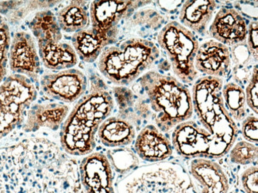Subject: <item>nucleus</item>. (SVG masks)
Returning a JSON list of instances; mask_svg holds the SVG:
<instances>
[{"instance_id":"nucleus-10","label":"nucleus","mask_w":258,"mask_h":193,"mask_svg":"<svg viewBox=\"0 0 258 193\" xmlns=\"http://www.w3.org/2000/svg\"><path fill=\"white\" fill-rule=\"evenodd\" d=\"M36 43L26 32H18L10 45L8 62L11 71L28 78L34 83L38 81L41 62Z\"/></svg>"},{"instance_id":"nucleus-5","label":"nucleus","mask_w":258,"mask_h":193,"mask_svg":"<svg viewBox=\"0 0 258 193\" xmlns=\"http://www.w3.org/2000/svg\"><path fill=\"white\" fill-rule=\"evenodd\" d=\"M160 51L153 41L134 37L119 45L104 48L98 67L110 82L118 86L130 85L155 64Z\"/></svg>"},{"instance_id":"nucleus-24","label":"nucleus","mask_w":258,"mask_h":193,"mask_svg":"<svg viewBox=\"0 0 258 193\" xmlns=\"http://www.w3.org/2000/svg\"><path fill=\"white\" fill-rule=\"evenodd\" d=\"M29 28L38 43L51 40L61 41V30L56 16L48 10L36 14L32 20L30 21Z\"/></svg>"},{"instance_id":"nucleus-8","label":"nucleus","mask_w":258,"mask_h":193,"mask_svg":"<svg viewBox=\"0 0 258 193\" xmlns=\"http://www.w3.org/2000/svg\"><path fill=\"white\" fill-rule=\"evenodd\" d=\"M37 94L34 84L20 74H12L0 84V139L24 121L26 109Z\"/></svg>"},{"instance_id":"nucleus-22","label":"nucleus","mask_w":258,"mask_h":193,"mask_svg":"<svg viewBox=\"0 0 258 193\" xmlns=\"http://www.w3.org/2000/svg\"><path fill=\"white\" fill-rule=\"evenodd\" d=\"M113 93L119 107L120 117L129 122L137 123L147 117L149 109L146 98L139 96L125 86L113 88Z\"/></svg>"},{"instance_id":"nucleus-12","label":"nucleus","mask_w":258,"mask_h":193,"mask_svg":"<svg viewBox=\"0 0 258 193\" xmlns=\"http://www.w3.org/2000/svg\"><path fill=\"white\" fill-rule=\"evenodd\" d=\"M83 193H115L112 168L102 153H91L79 166Z\"/></svg>"},{"instance_id":"nucleus-23","label":"nucleus","mask_w":258,"mask_h":193,"mask_svg":"<svg viewBox=\"0 0 258 193\" xmlns=\"http://www.w3.org/2000/svg\"><path fill=\"white\" fill-rule=\"evenodd\" d=\"M56 20L60 30L76 34L87 29L90 23V15L84 2H72L60 10Z\"/></svg>"},{"instance_id":"nucleus-20","label":"nucleus","mask_w":258,"mask_h":193,"mask_svg":"<svg viewBox=\"0 0 258 193\" xmlns=\"http://www.w3.org/2000/svg\"><path fill=\"white\" fill-rule=\"evenodd\" d=\"M40 60L46 68L63 71L77 65L78 58L74 48L61 41L38 44Z\"/></svg>"},{"instance_id":"nucleus-26","label":"nucleus","mask_w":258,"mask_h":193,"mask_svg":"<svg viewBox=\"0 0 258 193\" xmlns=\"http://www.w3.org/2000/svg\"><path fill=\"white\" fill-rule=\"evenodd\" d=\"M106 156L111 168L119 174H129L139 165V156L130 148L111 149L107 151Z\"/></svg>"},{"instance_id":"nucleus-19","label":"nucleus","mask_w":258,"mask_h":193,"mask_svg":"<svg viewBox=\"0 0 258 193\" xmlns=\"http://www.w3.org/2000/svg\"><path fill=\"white\" fill-rule=\"evenodd\" d=\"M97 133L100 143L111 148L126 147L136 137L132 123L120 117L107 118L99 126Z\"/></svg>"},{"instance_id":"nucleus-13","label":"nucleus","mask_w":258,"mask_h":193,"mask_svg":"<svg viewBox=\"0 0 258 193\" xmlns=\"http://www.w3.org/2000/svg\"><path fill=\"white\" fill-rule=\"evenodd\" d=\"M248 24L241 14L230 8H221L209 27V34L215 41L234 46L246 39Z\"/></svg>"},{"instance_id":"nucleus-6","label":"nucleus","mask_w":258,"mask_h":193,"mask_svg":"<svg viewBox=\"0 0 258 193\" xmlns=\"http://www.w3.org/2000/svg\"><path fill=\"white\" fill-rule=\"evenodd\" d=\"M118 193H198L180 164L157 162L137 168L119 182Z\"/></svg>"},{"instance_id":"nucleus-29","label":"nucleus","mask_w":258,"mask_h":193,"mask_svg":"<svg viewBox=\"0 0 258 193\" xmlns=\"http://www.w3.org/2000/svg\"><path fill=\"white\" fill-rule=\"evenodd\" d=\"M245 100L246 105L253 113L257 114L258 110V77L257 66H254L252 69V73L251 74L249 81L247 82L246 89H245Z\"/></svg>"},{"instance_id":"nucleus-18","label":"nucleus","mask_w":258,"mask_h":193,"mask_svg":"<svg viewBox=\"0 0 258 193\" xmlns=\"http://www.w3.org/2000/svg\"><path fill=\"white\" fill-rule=\"evenodd\" d=\"M217 8L213 0H188L183 3L179 14L182 26L200 35H204Z\"/></svg>"},{"instance_id":"nucleus-1","label":"nucleus","mask_w":258,"mask_h":193,"mask_svg":"<svg viewBox=\"0 0 258 193\" xmlns=\"http://www.w3.org/2000/svg\"><path fill=\"white\" fill-rule=\"evenodd\" d=\"M0 193H83L77 161L45 138L0 148Z\"/></svg>"},{"instance_id":"nucleus-16","label":"nucleus","mask_w":258,"mask_h":193,"mask_svg":"<svg viewBox=\"0 0 258 193\" xmlns=\"http://www.w3.org/2000/svg\"><path fill=\"white\" fill-rule=\"evenodd\" d=\"M189 171L201 186V193H227L228 176L217 162L208 158H194Z\"/></svg>"},{"instance_id":"nucleus-14","label":"nucleus","mask_w":258,"mask_h":193,"mask_svg":"<svg viewBox=\"0 0 258 193\" xmlns=\"http://www.w3.org/2000/svg\"><path fill=\"white\" fill-rule=\"evenodd\" d=\"M231 64V52L228 46L211 40L199 47L195 67L207 76L222 79L228 75Z\"/></svg>"},{"instance_id":"nucleus-17","label":"nucleus","mask_w":258,"mask_h":193,"mask_svg":"<svg viewBox=\"0 0 258 193\" xmlns=\"http://www.w3.org/2000/svg\"><path fill=\"white\" fill-rule=\"evenodd\" d=\"M70 108L60 103H41L33 106L26 116L23 129L26 132H34L41 128L58 130L67 118Z\"/></svg>"},{"instance_id":"nucleus-31","label":"nucleus","mask_w":258,"mask_h":193,"mask_svg":"<svg viewBox=\"0 0 258 193\" xmlns=\"http://www.w3.org/2000/svg\"><path fill=\"white\" fill-rule=\"evenodd\" d=\"M245 44L252 59L256 63L258 54V26L256 21L251 22L248 26Z\"/></svg>"},{"instance_id":"nucleus-32","label":"nucleus","mask_w":258,"mask_h":193,"mask_svg":"<svg viewBox=\"0 0 258 193\" xmlns=\"http://www.w3.org/2000/svg\"><path fill=\"white\" fill-rule=\"evenodd\" d=\"M257 117H246L241 125V134L244 139L249 143H257Z\"/></svg>"},{"instance_id":"nucleus-27","label":"nucleus","mask_w":258,"mask_h":193,"mask_svg":"<svg viewBox=\"0 0 258 193\" xmlns=\"http://www.w3.org/2000/svg\"><path fill=\"white\" fill-rule=\"evenodd\" d=\"M230 151V161L234 164L249 165L257 159V147L249 142H238L231 147Z\"/></svg>"},{"instance_id":"nucleus-9","label":"nucleus","mask_w":258,"mask_h":193,"mask_svg":"<svg viewBox=\"0 0 258 193\" xmlns=\"http://www.w3.org/2000/svg\"><path fill=\"white\" fill-rule=\"evenodd\" d=\"M146 1H93L89 15L92 29L96 34L110 40L118 39L121 21L131 17L135 10L147 4Z\"/></svg>"},{"instance_id":"nucleus-21","label":"nucleus","mask_w":258,"mask_h":193,"mask_svg":"<svg viewBox=\"0 0 258 193\" xmlns=\"http://www.w3.org/2000/svg\"><path fill=\"white\" fill-rule=\"evenodd\" d=\"M72 43L77 56L86 63L96 61L104 48L113 45L110 40L96 34L91 28L74 34Z\"/></svg>"},{"instance_id":"nucleus-4","label":"nucleus","mask_w":258,"mask_h":193,"mask_svg":"<svg viewBox=\"0 0 258 193\" xmlns=\"http://www.w3.org/2000/svg\"><path fill=\"white\" fill-rule=\"evenodd\" d=\"M157 128L168 132L192 117V96L188 88L176 78L151 71L139 78Z\"/></svg>"},{"instance_id":"nucleus-30","label":"nucleus","mask_w":258,"mask_h":193,"mask_svg":"<svg viewBox=\"0 0 258 193\" xmlns=\"http://www.w3.org/2000/svg\"><path fill=\"white\" fill-rule=\"evenodd\" d=\"M257 166H251L241 175V185L246 193H257Z\"/></svg>"},{"instance_id":"nucleus-3","label":"nucleus","mask_w":258,"mask_h":193,"mask_svg":"<svg viewBox=\"0 0 258 193\" xmlns=\"http://www.w3.org/2000/svg\"><path fill=\"white\" fill-rule=\"evenodd\" d=\"M223 86L221 78L204 76L195 82L191 92L200 126L212 138L213 159L228 154L238 135V126L223 103Z\"/></svg>"},{"instance_id":"nucleus-28","label":"nucleus","mask_w":258,"mask_h":193,"mask_svg":"<svg viewBox=\"0 0 258 193\" xmlns=\"http://www.w3.org/2000/svg\"><path fill=\"white\" fill-rule=\"evenodd\" d=\"M11 45L9 26L0 13V84L8 71V54Z\"/></svg>"},{"instance_id":"nucleus-2","label":"nucleus","mask_w":258,"mask_h":193,"mask_svg":"<svg viewBox=\"0 0 258 193\" xmlns=\"http://www.w3.org/2000/svg\"><path fill=\"white\" fill-rule=\"evenodd\" d=\"M114 109V99L100 83L92 84L78 101L61 126V148L72 156H84L96 148V134Z\"/></svg>"},{"instance_id":"nucleus-25","label":"nucleus","mask_w":258,"mask_h":193,"mask_svg":"<svg viewBox=\"0 0 258 193\" xmlns=\"http://www.w3.org/2000/svg\"><path fill=\"white\" fill-rule=\"evenodd\" d=\"M222 96L225 107L233 119L238 121L245 119L246 100L241 85L234 82L226 84L222 89Z\"/></svg>"},{"instance_id":"nucleus-11","label":"nucleus","mask_w":258,"mask_h":193,"mask_svg":"<svg viewBox=\"0 0 258 193\" xmlns=\"http://www.w3.org/2000/svg\"><path fill=\"white\" fill-rule=\"evenodd\" d=\"M43 93L53 100L72 103L79 100L87 89L86 76L77 69H67L41 78Z\"/></svg>"},{"instance_id":"nucleus-33","label":"nucleus","mask_w":258,"mask_h":193,"mask_svg":"<svg viewBox=\"0 0 258 193\" xmlns=\"http://www.w3.org/2000/svg\"><path fill=\"white\" fill-rule=\"evenodd\" d=\"M230 52H231V60L234 61V66L247 67V64L249 63L252 56L247 48L245 41L234 45Z\"/></svg>"},{"instance_id":"nucleus-15","label":"nucleus","mask_w":258,"mask_h":193,"mask_svg":"<svg viewBox=\"0 0 258 193\" xmlns=\"http://www.w3.org/2000/svg\"><path fill=\"white\" fill-rule=\"evenodd\" d=\"M135 149L139 158L154 163L165 161L173 152L170 139L153 125L142 128L135 140Z\"/></svg>"},{"instance_id":"nucleus-7","label":"nucleus","mask_w":258,"mask_h":193,"mask_svg":"<svg viewBox=\"0 0 258 193\" xmlns=\"http://www.w3.org/2000/svg\"><path fill=\"white\" fill-rule=\"evenodd\" d=\"M157 42L166 53L178 78L186 84L194 82L197 77L195 59L200 45L192 32L180 23L171 22L159 32Z\"/></svg>"}]
</instances>
